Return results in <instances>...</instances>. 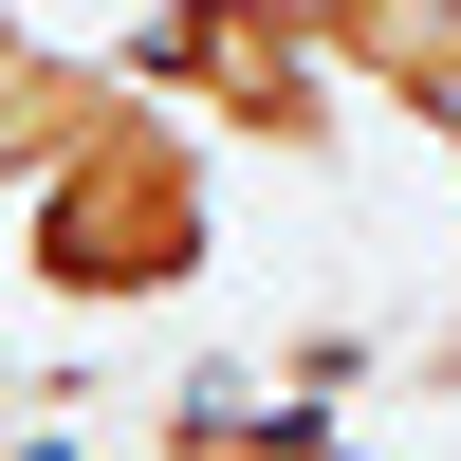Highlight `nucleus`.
<instances>
[{
    "mask_svg": "<svg viewBox=\"0 0 461 461\" xmlns=\"http://www.w3.org/2000/svg\"><path fill=\"white\" fill-rule=\"evenodd\" d=\"M19 277L56 314H167L221 277V167L148 74H111V111L56 148V185L19 203Z\"/></svg>",
    "mask_w": 461,
    "mask_h": 461,
    "instance_id": "f257e3e1",
    "label": "nucleus"
},
{
    "mask_svg": "<svg viewBox=\"0 0 461 461\" xmlns=\"http://www.w3.org/2000/svg\"><path fill=\"white\" fill-rule=\"evenodd\" d=\"M130 74L185 111V130L277 148V167H314V148L351 130V74H332V19H314V0H148V19H130Z\"/></svg>",
    "mask_w": 461,
    "mask_h": 461,
    "instance_id": "f03ea898",
    "label": "nucleus"
},
{
    "mask_svg": "<svg viewBox=\"0 0 461 461\" xmlns=\"http://www.w3.org/2000/svg\"><path fill=\"white\" fill-rule=\"evenodd\" d=\"M314 19H332V74L369 111H406V130L461 148V0H314Z\"/></svg>",
    "mask_w": 461,
    "mask_h": 461,
    "instance_id": "7ed1b4c3",
    "label": "nucleus"
},
{
    "mask_svg": "<svg viewBox=\"0 0 461 461\" xmlns=\"http://www.w3.org/2000/svg\"><path fill=\"white\" fill-rule=\"evenodd\" d=\"M111 74H130V56H74V37H37L19 0H0V203L56 185V148L111 111Z\"/></svg>",
    "mask_w": 461,
    "mask_h": 461,
    "instance_id": "20e7f679",
    "label": "nucleus"
},
{
    "mask_svg": "<svg viewBox=\"0 0 461 461\" xmlns=\"http://www.w3.org/2000/svg\"><path fill=\"white\" fill-rule=\"evenodd\" d=\"M148 461H351V443H332V406H314V388H277V406H240V388H221V406H185Z\"/></svg>",
    "mask_w": 461,
    "mask_h": 461,
    "instance_id": "39448f33",
    "label": "nucleus"
},
{
    "mask_svg": "<svg viewBox=\"0 0 461 461\" xmlns=\"http://www.w3.org/2000/svg\"><path fill=\"white\" fill-rule=\"evenodd\" d=\"M443 167H461V148H443Z\"/></svg>",
    "mask_w": 461,
    "mask_h": 461,
    "instance_id": "423d86ee",
    "label": "nucleus"
}]
</instances>
